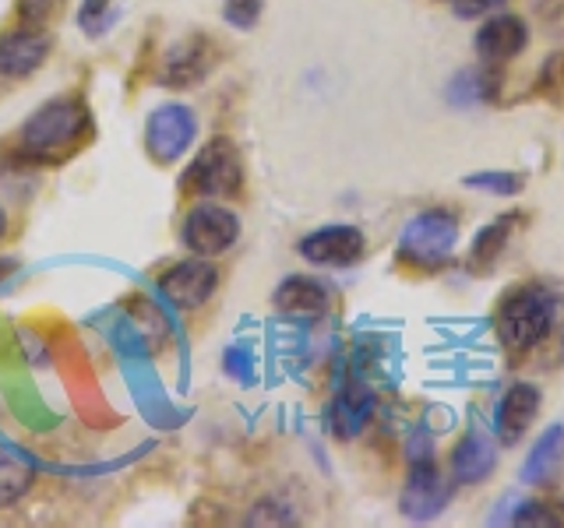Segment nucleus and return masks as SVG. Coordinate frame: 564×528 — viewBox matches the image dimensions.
I'll return each instance as SVG.
<instances>
[{"mask_svg":"<svg viewBox=\"0 0 564 528\" xmlns=\"http://www.w3.org/2000/svg\"><path fill=\"white\" fill-rule=\"evenodd\" d=\"M93 131V110L78 96L46 99L40 110L29 113L18 134V145L29 155H67L78 148Z\"/></svg>","mask_w":564,"mask_h":528,"instance_id":"nucleus-1","label":"nucleus"},{"mask_svg":"<svg viewBox=\"0 0 564 528\" xmlns=\"http://www.w3.org/2000/svg\"><path fill=\"white\" fill-rule=\"evenodd\" d=\"M554 321L557 299L540 286H519L501 299L498 314H494V331H498V342L505 349L529 352L551 339Z\"/></svg>","mask_w":564,"mask_h":528,"instance_id":"nucleus-2","label":"nucleus"},{"mask_svg":"<svg viewBox=\"0 0 564 528\" xmlns=\"http://www.w3.org/2000/svg\"><path fill=\"white\" fill-rule=\"evenodd\" d=\"M458 246V216L448 208H427L402 226L395 254L420 272H437L452 261Z\"/></svg>","mask_w":564,"mask_h":528,"instance_id":"nucleus-3","label":"nucleus"},{"mask_svg":"<svg viewBox=\"0 0 564 528\" xmlns=\"http://www.w3.org/2000/svg\"><path fill=\"white\" fill-rule=\"evenodd\" d=\"M243 184L240 152L229 138H212L184 169V187L198 198H234Z\"/></svg>","mask_w":564,"mask_h":528,"instance_id":"nucleus-4","label":"nucleus"},{"mask_svg":"<svg viewBox=\"0 0 564 528\" xmlns=\"http://www.w3.org/2000/svg\"><path fill=\"white\" fill-rule=\"evenodd\" d=\"M240 237V219L229 208L216 205V201H198L181 226V240L191 254L198 257H219Z\"/></svg>","mask_w":564,"mask_h":528,"instance_id":"nucleus-5","label":"nucleus"},{"mask_svg":"<svg viewBox=\"0 0 564 528\" xmlns=\"http://www.w3.org/2000/svg\"><path fill=\"white\" fill-rule=\"evenodd\" d=\"M198 138V117L184 102H163L149 113L145 145L155 163H176Z\"/></svg>","mask_w":564,"mask_h":528,"instance_id":"nucleus-6","label":"nucleus"},{"mask_svg":"<svg viewBox=\"0 0 564 528\" xmlns=\"http://www.w3.org/2000/svg\"><path fill=\"white\" fill-rule=\"evenodd\" d=\"M219 289V268L208 257H187L176 261L173 268H166L159 275V293H163L166 304H173L176 310H198L205 307Z\"/></svg>","mask_w":564,"mask_h":528,"instance_id":"nucleus-7","label":"nucleus"},{"mask_svg":"<svg viewBox=\"0 0 564 528\" xmlns=\"http://www.w3.org/2000/svg\"><path fill=\"white\" fill-rule=\"evenodd\" d=\"M375 409H378V395H375V387H370V381L360 374H349L335 387V395L325 409V422L332 437L352 440L367 430V422L375 419Z\"/></svg>","mask_w":564,"mask_h":528,"instance_id":"nucleus-8","label":"nucleus"},{"mask_svg":"<svg viewBox=\"0 0 564 528\" xmlns=\"http://www.w3.org/2000/svg\"><path fill=\"white\" fill-rule=\"evenodd\" d=\"M455 483L445 480L437 472L434 462H423V465H410V480H405L402 493H399V510L405 521L413 525H427L434 521L441 510L452 504V490Z\"/></svg>","mask_w":564,"mask_h":528,"instance_id":"nucleus-9","label":"nucleus"},{"mask_svg":"<svg viewBox=\"0 0 564 528\" xmlns=\"http://www.w3.org/2000/svg\"><path fill=\"white\" fill-rule=\"evenodd\" d=\"M367 251V240L357 226L335 222V226H322L300 240V257L311 264H322V268H349L357 264Z\"/></svg>","mask_w":564,"mask_h":528,"instance_id":"nucleus-10","label":"nucleus"},{"mask_svg":"<svg viewBox=\"0 0 564 528\" xmlns=\"http://www.w3.org/2000/svg\"><path fill=\"white\" fill-rule=\"evenodd\" d=\"M494 469H498V440L480 427H469L463 437H458V444L452 448V458H448L452 483L455 486H480L490 480Z\"/></svg>","mask_w":564,"mask_h":528,"instance_id":"nucleus-11","label":"nucleus"},{"mask_svg":"<svg viewBox=\"0 0 564 528\" xmlns=\"http://www.w3.org/2000/svg\"><path fill=\"white\" fill-rule=\"evenodd\" d=\"M53 50V40L43 25H22L0 35V78H29L35 75Z\"/></svg>","mask_w":564,"mask_h":528,"instance_id":"nucleus-12","label":"nucleus"},{"mask_svg":"<svg viewBox=\"0 0 564 528\" xmlns=\"http://www.w3.org/2000/svg\"><path fill=\"white\" fill-rule=\"evenodd\" d=\"M540 405H543V395L536 384L519 381L505 387V395L494 405V437H498L501 444H519L525 430L536 422Z\"/></svg>","mask_w":564,"mask_h":528,"instance_id":"nucleus-13","label":"nucleus"},{"mask_svg":"<svg viewBox=\"0 0 564 528\" xmlns=\"http://www.w3.org/2000/svg\"><path fill=\"white\" fill-rule=\"evenodd\" d=\"M525 43H529V29L522 18L511 11H498L476 32V57L487 67H501L508 61H516L525 50Z\"/></svg>","mask_w":564,"mask_h":528,"instance_id":"nucleus-14","label":"nucleus"},{"mask_svg":"<svg viewBox=\"0 0 564 528\" xmlns=\"http://www.w3.org/2000/svg\"><path fill=\"white\" fill-rule=\"evenodd\" d=\"M275 310L286 317V321H300V324H314L328 314L332 296L317 278L311 275H290L279 282V289L272 293Z\"/></svg>","mask_w":564,"mask_h":528,"instance_id":"nucleus-15","label":"nucleus"},{"mask_svg":"<svg viewBox=\"0 0 564 528\" xmlns=\"http://www.w3.org/2000/svg\"><path fill=\"white\" fill-rule=\"evenodd\" d=\"M212 61H216V50H212L208 35H191V40H184L181 46L170 50L159 81H163L166 88H191L208 75Z\"/></svg>","mask_w":564,"mask_h":528,"instance_id":"nucleus-16","label":"nucleus"},{"mask_svg":"<svg viewBox=\"0 0 564 528\" xmlns=\"http://www.w3.org/2000/svg\"><path fill=\"white\" fill-rule=\"evenodd\" d=\"M561 462H564V422H554V427H546L536 437V444L529 448L519 475L525 486H543L557 475Z\"/></svg>","mask_w":564,"mask_h":528,"instance_id":"nucleus-17","label":"nucleus"},{"mask_svg":"<svg viewBox=\"0 0 564 528\" xmlns=\"http://www.w3.org/2000/svg\"><path fill=\"white\" fill-rule=\"evenodd\" d=\"M448 102L458 110H469V106L490 102L498 96V78H494V67H463L458 75L448 81Z\"/></svg>","mask_w":564,"mask_h":528,"instance_id":"nucleus-18","label":"nucleus"},{"mask_svg":"<svg viewBox=\"0 0 564 528\" xmlns=\"http://www.w3.org/2000/svg\"><path fill=\"white\" fill-rule=\"evenodd\" d=\"M516 226H519V216H501V219L487 222L469 243V268H476V272L490 268V264L505 254V246H508L511 233H516Z\"/></svg>","mask_w":564,"mask_h":528,"instance_id":"nucleus-19","label":"nucleus"},{"mask_svg":"<svg viewBox=\"0 0 564 528\" xmlns=\"http://www.w3.org/2000/svg\"><path fill=\"white\" fill-rule=\"evenodd\" d=\"M35 483V469L22 454L0 448V507H11L25 497Z\"/></svg>","mask_w":564,"mask_h":528,"instance_id":"nucleus-20","label":"nucleus"},{"mask_svg":"<svg viewBox=\"0 0 564 528\" xmlns=\"http://www.w3.org/2000/svg\"><path fill=\"white\" fill-rule=\"evenodd\" d=\"M463 184L469 190L480 194H494V198H516V194L525 190V173H511V169H480L463 176Z\"/></svg>","mask_w":564,"mask_h":528,"instance_id":"nucleus-21","label":"nucleus"},{"mask_svg":"<svg viewBox=\"0 0 564 528\" xmlns=\"http://www.w3.org/2000/svg\"><path fill=\"white\" fill-rule=\"evenodd\" d=\"M564 510H557L554 504L546 501H511L508 521L505 525H519V528H554L561 525Z\"/></svg>","mask_w":564,"mask_h":528,"instance_id":"nucleus-22","label":"nucleus"},{"mask_svg":"<svg viewBox=\"0 0 564 528\" xmlns=\"http://www.w3.org/2000/svg\"><path fill=\"white\" fill-rule=\"evenodd\" d=\"M536 96H543L551 106L564 110V50L551 53L540 67V78H536Z\"/></svg>","mask_w":564,"mask_h":528,"instance_id":"nucleus-23","label":"nucleus"},{"mask_svg":"<svg viewBox=\"0 0 564 528\" xmlns=\"http://www.w3.org/2000/svg\"><path fill=\"white\" fill-rule=\"evenodd\" d=\"M117 22V8L113 0H85L78 11V25L85 35H102L110 32V25Z\"/></svg>","mask_w":564,"mask_h":528,"instance_id":"nucleus-24","label":"nucleus"},{"mask_svg":"<svg viewBox=\"0 0 564 528\" xmlns=\"http://www.w3.org/2000/svg\"><path fill=\"white\" fill-rule=\"evenodd\" d=\"M261 11H264V0H223V18L240 32L254 29L261 22Z\"/></svg>","mask_w":564,"mask_h":528,"instance_id":"nucleus-25","label":"nucleus"},{"mask_svg":"<svg viewBox=\"0 0 564 528\" xmlns=\"http://www.w3.org/2000/svg\"><path fill=\"white\" fill-rule=\"evenodd\" d=\"M223 370H226L229 377L251 384L254 381V352L247 349V345H229L226 356H223Z\"/></svg>","mask_w":564,"mask_h":528,"instance_id":"nucleus-26","label":"nucleus"},{"mask_svg":"<svg viewBox=\"0 0 564 528\" xmlns=\"http://www.w3.org/2000/svg\"><path fill=\"white\" fill-rule=\"evenodd\" d=\"M405 458H410V465L437 462L434 458V433H431L427 422H420L416 430H410V440H405Z\"/></svg>","mask_w":564,"mask_h":528,"instance_id":"nucleus-27","label":"nucleus"},{"mask_svg":"<svg viewBox=\"0 0 564 528\" xmlns=\"http://www.w3.org/2000/svg\"><path fill=\"white\" fill-rule=\"evenodd\" d=\"M247 525H296V515L290 507L264 501L251 510V515H247Z\"/></svg>","mask_w":564,"mask_h":528,"instance_id":"nucleus-28","label":"nucleus"},{"mask_svg":"<svg viewBox=\"0 0 564 528\" xmlns=\"http://www.w3.org/2000/svg\"><path fill=\"white\" fill-rule=\"evenodd\" d=\"M452 4H455L458 18H480L487 11H498L501 0H452Z\"/></svg>","mask_w":564,"mask_h":528,"instance_id":"nucleus-29","label":"nucleus"},{"mask_svg":"<svg viewBox=\"0 0 564 528\" xmlns=\"http://www.w3.org/2000/svg\"><path fill=\"white\" fill-rule=\"evenodd\" d=\"M61 0H22V14L29 18V25H40L43 18L53 14V8H57Z\"/></svg>","mask_w":564,"mask_h":528,"instance_id":"nucleus-30","label":"nucleus"},{"mask_svg":"<svg viewBox=\"0 0 564 528\" xmlns=\"http://www.w3.org/2000/svg\"><path fill=\"white\" fill-rule=\"evenodd\" d=\"M4 229H8V216H4V208H0V237H4Z\"/></svg>","mask_w":564,"mask_h":528,"instance_id":"nucleus-31","label":"nucleus"},{"mask_svg":"<svg viewBox=\"0 0 564 528\" xmlns=\"http://www.w3.org/2000/svg\"><path fill=\"white\" fill-rule=\"evenodd\" d=\"M557 497H561V510H564V480H561V493H557Z\"/></svg>","mask_w":564,"mask_h":528,"instance_id":"nucleus-32","label":"nucleus"}]
</instances>
